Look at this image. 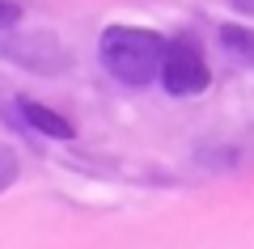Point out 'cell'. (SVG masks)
Segmentation results:
<instances>
[{
    "mask_svg": "<svg viewBox=\"0 0 254 249\" xmlns=\"http://www.w3.org/2000/svg\"><path fill=\"white\" fill-rule=\"evenodd\" d=\"M17 17H21L17 4L13 0H0V26H17Z\"/></svg>",
    "mask_w": 254,
    "mask_h": 249,
    "instance_id": "obj_6",
    "label": "cell"
},
{
    "mask_svg": "<svg viewBox=\"0 0 254 249\" xmlns=\"http://www.w3.org/2000/svg\"><path fill=\"white\" fill-rule=\"evenodd\" d=\"M170 38H161L157 30H140V26H110L98 38V55L102 68L123 85H148L161 80V59Z\"/></svg>",
    "mask_w": 254,
    "mask_h": 249,
    "instance_id": "obj_1",
    "label": "cell"
},
{
    "mask_svg": "<svg viewBox=\"0 0 254 249\" xmlns=\"http://www.w3.org/2000/svg\"><path fill=\"white\" fill-rule=\"evenodd\" d=\"M13 178H17V156H13L9 144H0V190H9Z\"/></svg>",
    "mask_w": 254,
    "mask_h": 249,
    "instance_id": "obj_5",
    "label": "cell"
},
{
    "mask_svg": "<svg viewBox=\"0 0 254 249\" xmlns=\"http://www.w3.org/2000/svg\"><path fill=\"white\" fill-rule=\"evenodd\" d=\"M13 110H17V123L34 127V131H43V135H51V140H72V135H76L68 118H60L51 106L26 98V93H17V98H13Z\"/></svg>",
    "mask_w": 254,
    "mask_h": 249,
    "instance_id": "obj_3",
    "label": "cell"
},
{
    "mask_svg": "<svg viewBox=\"0 0 254 249\" xmlns=\"http://www.w3.org/2000/svg\"><path fill=\"white\" fill-rule=\"evenodd\" d=\"M220 43H225V51L233 55V59L254 63V30H246V26H220Z\"/></svg>",
    "mask_w": 254,
    "mask_h": 249,
    "instance_id": "obj_4",
    "label": "cell"
},
{
    "mask_svg": "<svg viewBox=\"0 0 254 249\" xmlns=\"http://www.w3.org/2000/svg\"><path fill=\"white\" fill-rule=\"evenodd\" d=\"M161 85L174 98H195L212 85V68L195 38H170L165 59H161Z\"/></svg>",
    "mask_w": 254,
    "mask_h": 249,
    "instance_id": "obj_2",
    "label": "cell"
}]
</instances>
